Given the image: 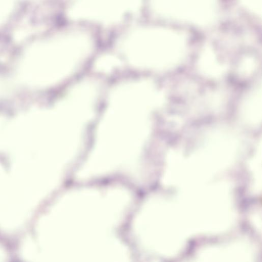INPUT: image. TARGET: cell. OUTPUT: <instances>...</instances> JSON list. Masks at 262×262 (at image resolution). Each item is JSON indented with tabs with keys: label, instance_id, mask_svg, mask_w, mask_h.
<instances>
[{
	"label": "cell",
	"instance_id": "obj_1",
	"mask_svg": "<svg viewBox=\"0 0 262 262\" xmlns=\"http://www.w3.org/2000/svg\"><path fill=\"white\" fill-rule=\"evenodd\" d=\"M139 0H76L70 10V15L113 23L135 10Z\"/></svg>",
	"mask_w": 262,
	"mask_h": 262
}]
</instances>
